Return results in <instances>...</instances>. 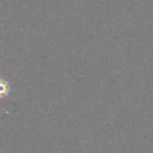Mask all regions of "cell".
Returning <instances> with one entry per match:
<instances>
[{"label":"cell","mask_w":153,"mask_h":153,"mask_svg":"<svg viewBox=\"0 0 153 153\" xmlns=\"http://www.w3.org/2000/svg\"><path fill=\"white\" fill-rule=\"evenodd\" d=\"M8 92H10V86H8V84H7L5 80H1V79H0V98L7 96Z\"/></svg>","instance_id":"1"}]
</instances>
